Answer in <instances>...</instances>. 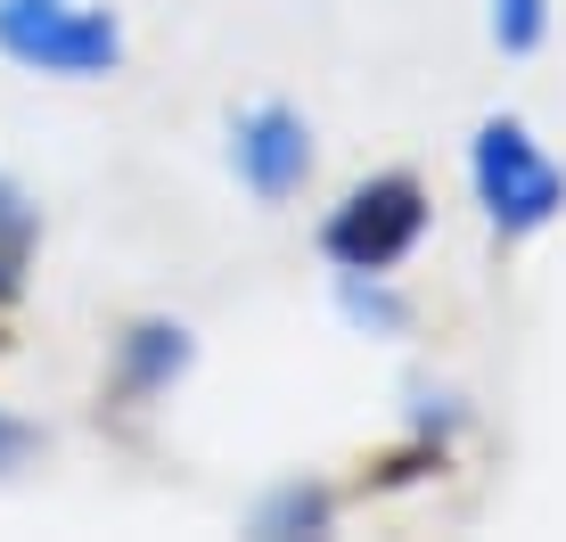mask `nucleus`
<instances>
[{
  "instance_id": "f257e3e1",
  "label": "nucleus",
  "mask_w": 566,
  "mask_h": 542,
  "mask_svg": "<svg viewBox=\"0 0 566 542\" xmlns=\"http://www.w3.org/2000/svg\"><path fill=\"white\" fill-rule=\"evenodd\" d=\"M468 189L484 206V230L501 247L542 239L566 215V165L542 148V132L525 115H484L476 140H468Z\"/></svg>"
},
{
  "instance_id": "f03ea898",
  "label": "nucleus",
  "mask_w": 566,
  "mask_h": 542,
  "mask_svg": "<svg viewBox=\"0 0 566 542\" xmlns=\"http://www.w3.org/2000/svg\"><path fill=\"white\" fill-rule=\"evenodd\" d=\"M0 58L50 83H107L124 66V17L99 0H0Z\"/></svg>"
},
{
  "instance_id": "7ed1b4c3",
  "label": "nucleus",
  "mask_w": 566,
  "mask_h": 542,
  "mask_svg": "<svg viewBox=\"0 0 566 542\" xmlns=\"http://www.w3.org/2000/svg\"><path fill=\"white\" fill-rule=\"evenodd\" d=\"M427 222H436V206H427V181L419 173H369V181H354L337 206H328L321 222V256L328 271H402L419 256Z\"/></svg>"
},
{
  "instance_id": "20e7f679",
  "label": "nucleus",
  "mask_w": 566,
  "mask_h": 542,
  "mask_svg": "<svg viewBox=\"0 0 566 542\" xmlns=\"http://www.w3.org/2000/svg\"><path fill=\"white\" fill-rule=\"evenodd\" d=\"M230 173L255 206H287L312 181V124L287 100H255L230 115Z\"/></svg>"
},
{
  "instance_id": "39448f33",
  "label": "nucleus",
  "mask_w": 566,
  "mask_h": 542,
  "mask_svg": "<svg viewBox=\"0 0 566 542\" xmlns=\"http://www.w3.org/2000/svg\"><path fill=\"white\" fill-rule=\"evenodd\" d=\"M189 362H198V337H189V321H172V313H140V321H124V337H115L107 395H115V403H132V411H148V403H165L172 386L189 378Z\"/></svg>"
},
{
  "instance_id": "423d86ee",
  "label": "nucleus",
  "mask_w": 566,
  "mask_h": 542,
  "mask_svg": "<svg viewBox=\"0 0 566 542\" xmlns=\"http://www.w3.org/2000/svg\"><path fill=\"white\" fill-rule=\"evenodd\" d=\"M247 534L255 542H321V534H337V486H321V477H280V486L247 510Z\"/></svg>"
},
{
  "instance_id": "0eeeda50",
  "label": "nucleus",
  "mask_w": 566,
  "mask_h": 542,
  "mask_svg": "<svg viewBox=\"0 0 566 542\" xmlns=\"http://www.w3.org/2000/svg\"><path fill=\"white\" fill-rule=\"evenodd\" d=\"M33 247H42V206L33 189L0 165V304L25 296V271H33Z\"/></svg>"
},
{
  "instance_id": "6e6552de",
  "label": "nucleus",
  "mask_w": 566,
  "mask_h": 542,
  "mask_svg": "<svg viewBox=\"0 0 566 542\" xmlns=\"http://www.w3.org/2000/svg\"><path fill=\"white\" fill-rule=\"evenodd\" d=\"M337 313L361 337H411V296L395 288V271H337Z\"/></svg>"
},
{
  "instance_id": "1a4fd4ad",
  "label": "nucleus",
  "mask_w": 566,
  "mask_h": 542,
  "mask_svg": "<svg viewBox=\"0 0 566 542\" xmlns=\"http://www.w3.org/2000/svg\"><path fill=\"white\" fill-rule=\"evenodd\" d=\"M551 0H484V33H493L501 58H534L542 42H551Z\"/></svg>"
},
{
  "instance_id": "9d476101",
  "label": "nucleus",
  "mask_w": 566,
  "mask_h": 542,
  "mask_svg": "<svg viewBox=\"0 0 566 542\" xmlns=\"http://www.w3.org/2000/svg\"><path fill=\"white\" fill-rule=\"evenodd\" d=\"M33 452H42V428H33V419H17V411H0V477H17Z\"/></svg>"
}]
</instances>
